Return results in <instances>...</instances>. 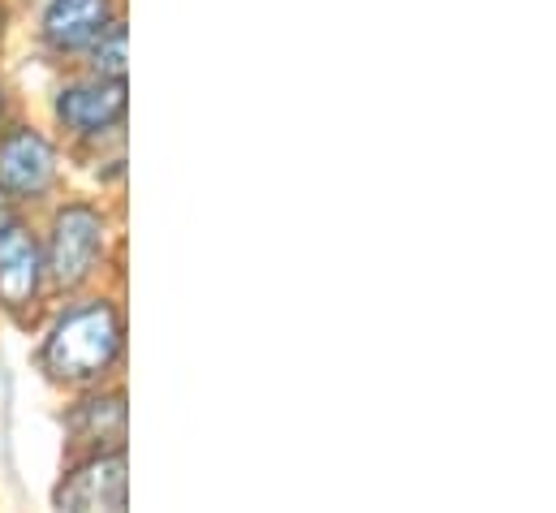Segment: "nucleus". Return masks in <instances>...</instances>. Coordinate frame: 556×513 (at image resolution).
Masks as SVG:
<instances>
[{"mask_svg":"<svg viewBox=\"0 0 556 513\" xmlns=\"http://www.w3.org/2000/svg\"><path fill=\"white\" fill-rule=\"evenodd\" d=\"M126 324L113 302H91L70 311L43 341V372L65 385H91L122 359Z\"/></svg>","mask_w":556,"mask_h":513,"instance_id":"obj_1","label":"nucleus"},{"mask_svg":"<svg viewBox=\"0 0 556 513\" xmlns=\"http://www.w3.org/2000/svg\"><path fill=\"white\" fill-rule=\"evenodd\" d=\"M104 251V216L87 203H70L56 212L52 221V238H48V272L61 289H78L91 272L96 259Z\"/></svg>","mask_w":556,"mask_h":513,"instance_id":"obj_2","label":"nucleus"},{"mask_svg":"<svg viewBox=\"0 0 556 513\" xmlns=\"http://www.w3.org/2000/svg\"><path fill=\"white\" fill-rule=\"evenodd\" d=\"M56 182V151L35 129H9L0 138V190L13 199H39Z\"/></svg>","mask_w":556,"mask_h":513,"instance_id":"obj_3","label":"nucleus"},{"mask_svg":"<svg viewBox=\"0 0 556 513\" xmlns=\"http://www.w3.org/2000/svg\"><path fill=\"white\" fill-rule=\"evenodd\" d=\"M56 117L74 134H104L126 122V78L74 83L56 100Z\"/></svg>","mask_w":556,"mask_h":513,"instance_id":"obj_4","label":"nucleus"},{"mask_svg":"<svg viewBox=\"0 0 556 513\" xmlns=\"http://www.w3.org/2000/svg\"><path fill=\"white\" fill-rule=\"evenodd\" d=\"M130 484H126V453H109V458H91L83 471H74L61 488H56V505L61 510H126Z\"/></svg>","mask_w":556,"mask_h":513,"instance_id":"obj_5","label":"nucleus"},{"mask_svg":"<svg viewBox=\"0 0 556 513\" xmlns=\"http://www.w3.org/2000/svg\"><path fill=\"white\" fill-rule=\"evenodd\" d=\"M39 280H43V255L39 242L26 225H4L0 229V302L9 311H22L39 298Z\"/></svg>","mask_w":556,"mask_h":513,"instance_id":"obj_6","label":"nucleus"},{"mask_svg":"<svg viewBox=\"0 0 556 513\" xmlns=\"http://www.w3.org/2000/svg\"><path fill=\"white\" fill-rule=\"evenodd\" d=\"M109 22H113V4L109 0H52L48 13H43V39L56 52H78Z\"/></svg>","mask_w":556,"mask_h":513,"instance_id":"obj_7","label":"nucleus"},{"mask_svg":"<svg viewBox=\"0 0 556 513\" xmlns=\"http://www.w3.org/2000/svg\"><path fill=\"white\" fill-rule=\"evenodd\" d=\"M91 65L100 78H126V26L122 22H109L91 39Z\"/></svg>","mask_w":556,"mask_h":513,"instance_id":"obj_8","label":"nucleus"},{"mask_svg":"<svg viewBox=\"0 0 556 513\" xmlns=\"http://www.w3.org/2000/svg\"><path fill=\"white\" fill-rule=\"evenodd\" d=\"M4 225H13V208H9V195L0 190V229H4Z\"/></svg>","mask_w":556,"mask_h":513,"instance_id":"obj_9","label":"nucleus"}]
</instances>
